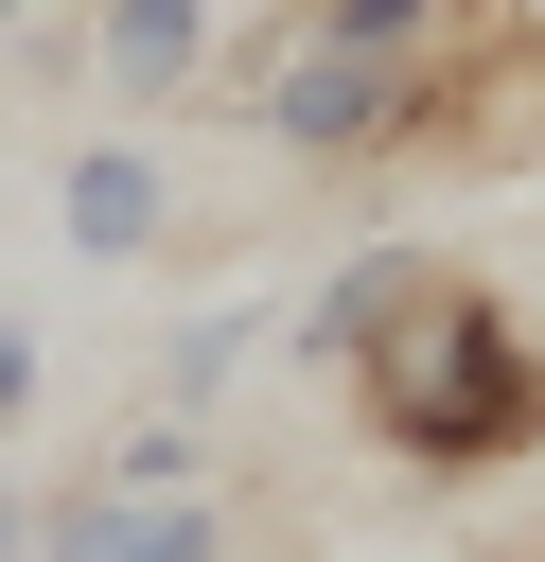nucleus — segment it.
I'll use <instances>...</instances> for the list:
<instances>
[{
	"label": "nucleus",
	"instance_id": "obj_1",
	"mask_svg": "<svg viewBox=\"0 0 545 562\" xmlns=\"http://www.w3.org/2000/svg\"><path fill=\"white\" fill-rule=\"evenodd\" d=\"M352 422H369L404 474H492V457H545V334H527L492 281L422 263V281L369 316V351H352Z\"/></svg>",
	"mask_w": 545,
	"mask_h": 562
},
{
	"label": "nucleus",
	"instance_id": "obj_2",
	"mask_svg": "<svg viewBox=\"0 0 545 562\" xmlns=\"http://www.w3.org/2000/svg\"><path fill=\"white\" fill-rule=\"evenodd\" d=\"M70 53L105 70V105H193L211 53H229V18H211V0H88Z\"/></svg>",
	"mask_w": 545,
	"mask_h": 562
},
{
	"label": "nucleus",
	"instance_id": "obj_3",
	"mask_svg": "<svg viewBox=\"0 0 545 562\" xmlns=\"http://www.w3.org/2000/svg\"><path fill=\"white\" fill-rule=\"evenodd\" d=\"M53 228H70L88 263H141V246L176 228V158H158V140H70V176H53Z\"/></svg>",
	"mask_w": 545,
	"mask_h": 562
},
{
	"label": "nucleus",
	"instance_id": "obj_4",
	"mask_svg": "<svg viewBox=\"0 0 545 562\" xmlns=\"http://www.w3.org/2000/svg\"><path fill=\"white\" fill-rule=\"evenodd\" d=\"M422 263H440V246H352V263H334V281H316V299L281 316V334H299V369H352V351H369V316H387V299L422 281Z\"/></svg>",
	"mask_w": 545,
	"mask_h": 562
},
{
	"label": "nucleus",
	"instance_id": "obj_5",
	"mask_svg": "<svg viewBox=\"0 0 545 562\" xmlns=\"http://www.w3.org/2000/svg\"><path fill=\"white\" fill-rule=\"evenodd\" d=\"M264 351H281V299H211V316H176V351H158V404L193 422V404H229Z\"/></svg>",
	"mask_w": 545,
	"mask_h": 562
},
{
	"label": "nucleus",
	"instance_id": "obj_6",
	"mask_svg": "<svg viewBox=\"0 0 545 562\" xmlns=\"http://www.w3.org/2000/svg\"><path fill=\"white\" fill-rule=\"evenodd\" d=\"M193 474H211V439H193L176 404H158V422H123V439L88 457V492H123V509H158V492H193Z\"/></svg>",
	"mask_w": 545,
	"mask_h": 562
},
{
	"label": "nucleus",
	"instance_id": "obj_7",
	"mask_svg": "<svg viewBox=\"0 0 545 562\" xmlns=\"http://www.w3.org/2000/svg\"><path fill=\"white\" fill-rule=\"evenodd\" d=\"M18 422H35V334L0 316V439H18Z\"/></svg>",
	"mask_w": 545,
	"mask_h": 562
},
{
	"label": "nucleus",
	"instance_id": "obj_8",
	"mask_svg": "<svg viewBox=\"0 0 545 562\" xmlns=\"http://www.w3.org/2000/svg\"><path fill=\"white\" fill-rule=\"evenodd\" d=\"M18 18H35V0H0V35H18Z\"/></svg>",
	"mask_w": 545,
	"mask_h": 562
}]
</instances>
